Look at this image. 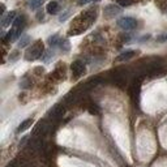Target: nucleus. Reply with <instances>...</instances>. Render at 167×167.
I'll list each match as a JSON object with an SVG mask.
<instances>
[{
    "mask_svg": "<svg viewBox=\"0 0 167 167\" xmlns=\"http://www.w3.org/2000/svg\"><path fill=\"white\" fill-rule=\"evenodd\" d=\"M61 41V38L58 36V34H54V36H51L48 38V45L51 47H55V46H59V43Z\"/></svg>",
    "mask_w": 167,
    "mask_h": 167,
    "instance_id": "nucleus-7",
    "label": "nucleus"
},
{
    "mask_svg": "<svg viewBox=\"0 0 167 167\" xmlns=\"http://www.w3.org/2000/svg\"><path fill=\"white\" fill-rule=\"evenodd\" d=\"M43 2H45V0H32V2L29 3L30 9H37V8H39V7L42 5Z\"/></svg>",
    "mask_w": 167,
    "mask_h": 167,
    "instance_id": "nucleus-10",
    "label": "nucleus"
},
{
    "mask_svg": "<svg viewBox=\"0 0 167 167\" xmlns=\"http://www.w3.org/2000/svg\"><path fill=\"white\" fill-rule=\"evenodd\" d=\"M133 3L132 0H119V4L121 7H127V5H131V4Z\"/></svg>",
    "mask_w": 167,
    "mask_h": 167,
    "instance_id": "nucleus-11",
    "label": "nucleus"
},
{
    "mask_svg": "<svg viewBox=\"0 0 167 167\" xmlns=\"http://www.w3.org/2000/svg\"><path fill=\"white\" fill-rule=\"evenodd\" d=\"M29 42H30V37L29 36H24L22 38L20 39V42H19V47L20 48H24L29 45Z\"/></svg>",
    "mask_w": 167,
    "mask_h": 167,
    "instance_id": "nucleus-9",
    "label": "nucleus"
},
{
    "mask_svg": "<svg viewBox=\"0 0 167 167\" xmlns=\"http://www.w3.org/2000/svg\"><path fill=\"white\" fill-rule=\"evenodd\" d=\"M43 54V43L41 41L36 42L33 45L32 48H29L28 52L25 55V59L26 60H36V59H39Z\"/></svg>",
    "mask_w": 167,
    "mask_h": 167,
    "instance_id": "nucleus-1",
    "label": "nucleus"
},
{
    "mask_svg": "<svg viewBox=\"0 0 167 167\" xmlns=\"http://www.w3.org/2000/svg\"><path fill=\"white\" fill-rule=\"evenodd\" d=\"M135 55H136L135 51H127V52H123L119 58H118V60H129V59L133 58Z\"/></svg>",
    "mask_w": 167,
    "mask_h": 167,
    "instance_id": "nucleus-8",
    "label": "nucleus"
},
{
    "mask_svg": "<svg viewBox=\"0 0 167 167\" xmlns=\"http://www.w3.org/2000/svg\"><path fill=\"white\" fill-rule=\"evenodd\" d=\"M90 0H78V4H80V5H82V4H86V3H89Z\"/></svg>",
    "mask_w": 167,
    "mask_h": 167,
    "instance_id": "nucleus-13",
    "label": "nucleus"
},
{
    "mask_svg": "<svg viewBox=\"0 0 167 167\" xmlns=\"http://www.w3.org/2000/svg\"><path fill=\"white\" fill-rule=\"evenodd\" d=\"M118 26L123 30H132L137 26V21L133 17H121L120 20H118Z\"/></svg>",
    "mask_w": 167,
    "mask_h": 167,
    "instance_id": "nucleus-2",
    "label": "nucleus"
},
{
    "mask_svg": "<svg viewBox=\"0 0 167 167\" xmlns=\"http://www.w3.org/2000/svg\"><path fill=\"white\" fill-rule=\"evenodd\" d=\"M157 41L158 42H167V34H162V36L157 37Z\"/></svg>",
    "mask_w": 167,
    "mask_h": 167,
    "instance_id": "nucleus-12",
    "label": "nucleus"
},
{
    "mask_svg": "<svg viewBox=\"0 0 167 167\" xmlns=\"http://www.w3.org/2000/svg\"><path fill=\"white\" fill-rule=\"evenodd\" d=\"M93 2H101V0H93Z\"/></svg>",
    "mask_w": 167,
    "mask_h": 167,
    "instance_id": "nucleus-14",
    "label": "nucleus"
},
{
    "mask_svg": "<svg viewBox=\"0 0 167 167\" xmlns=\"http://www.w3.org/2000/svg\"><path fill=\"white\" fill-rule=\"evenodd\" d=\"M72 71L74 73V76L80 77L84 73V71H85V67H84V64L81 63V61H74V63L72 64Z\"/></svg>",
    "mask_w": 167,
    "mask_h": 167,
    "instance_id": "nucleus-4",
    "label": "nucleus"
},
{
    "mask_svg": "<svg viewBox=\"0 0 167 167\" xmlns=\"http://www.w3.org/2000/svg\"><path fill=\"white\" fill-rule=\"evenodd\" d=\"M16 21V12L12 11L9 13H7L5 16L2 19V26L3 28H7V26H9L11 24H13Z\"/></svg>",
    "mask_w": 167,
    "mask_h": 167,
    "instance_id": "nucleus-3",
    "label": "nucleus"
},
{
    "mask_svg": "<svg viewBox=\"0 0 167 167\" xmlns=\"http://www.w3.org/2000/svg\"><path fill=\"white\" fill-rule=\"evenodd\" d=\"M32 124H33V119H26V120H24V121L19 125V128H17V133H21V132L26 131Z\"/></svg>",
    "mask_w": 167,
    "mask_h": 167,
    "instance_id": "nucleus-6",
    "label": "nucleus"
},
{
    "mask_svg": "<svg viewBox=\"0 0 167 167\" xmlns=\"http://www.w3.org/2000/svg\"><path fill=\"white\" fill-rule=\"evenodd\" d=\"M59 11H60V5L58 2H50L47 4V13L56 15V13H59Z\"/></svg>",
    "mask_w": 167,
    "mask_h": 167,
    "instance_id": "nucleus-5",
    "label": "nucleus"
}]
</instances>
